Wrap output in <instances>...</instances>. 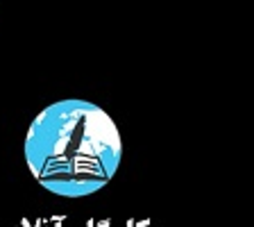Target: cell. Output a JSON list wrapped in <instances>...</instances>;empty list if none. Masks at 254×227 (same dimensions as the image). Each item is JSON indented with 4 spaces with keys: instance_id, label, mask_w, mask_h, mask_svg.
Wrapping results in <instances>:
<instances>
[{
    "instance_id": "1",
    "label": "cell",
    "mask_w": 254,
    "mask_h": 227,
    "mask_svg": "<svg viewBox=\"0 0 254 227\" xmlns=\"http://www.w3.org/2000/svg\"><path fill=\"white\" fill-rule=\"evenodd\" d=\"M30 166L48 189L84 196L109 180L121 159L114 123L86 102H64L37 118L27 143Z\"/></svg>"
}]
</instances>
